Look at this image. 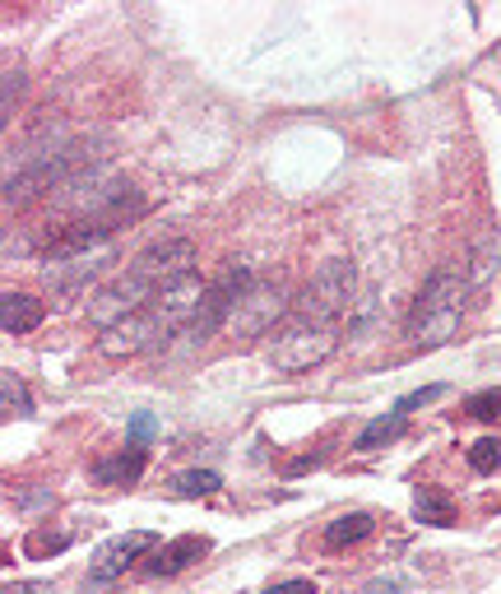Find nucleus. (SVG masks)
I'll return each mask as SVG.
<instances>
[{
	"mask_svg": "<svg viewBox=\"0 0 501 594\" xmlns=\"http://www.w3.org/2000/svg\"><path fill=\"white\" fill-rule=\"evenodd\" d=\"M469 274L465 265H441L432 270V279L422 283V293L414 302V316H409V340L418 348H437L460 330L465 321V298H469Z\"/></svg>",
	"mask_w": 501,
	"mask_h": 594,
	"instance_id": "nucleus-1",
	"label": "nucleus"
},
{
	"mask_svg": "<svg viewBox=\"0 0 501 594\" xmlns=\"http://www.w3.org/2000/svg\"><path fill=\"white\" fill-rule=\"evenodd\" d=\"M353 293H357L353 260H325V265L312 274V283L298 293L293 316L298 321H312V325H334L353 306Z\"/></svg>",
	"mask_w": 501,
	"mask_h": 594,
	"instance_id": "nucleus-2",
	"label": "nucleus"
},
{
	"mask_svg": "<svg viewBox=\"0 0 501 594\" xmlns=\"http://www.w3.org/2000/svg\"><path fill=\"white\" fill-rule=\"evenodd\" d=\"M334 348H340L334 325H312V321L289 316L270 340V363L279 372H312V367H321L330 358Z\"/></svg>",
	"mask_w": 501,
	"mask_h": 594,
	"instance_id": "nucleus-3",
	"label": "nucleus"
},
{
	"mask_svg": "<svg viewBox=\"0 0 501 594\" xmlns=\"http://www.w3.org/2000/svg\"><path fill=\"white\" fill-rule=\"evenodd\" d=\"M293 316V302H289V289L279 279H255L251 289L242 293V302L232 306V330L237 340H260V335H274V325H283Z\"/></svg>",
	"mask_w": 501,
	"mask_h": 594,
	"instance_id": "nucleus-4",
	"label": "nucleus"
},
{
	"mask_svg": "<svg viewBox=\"0 0 501 594\" xmlns=\"http://www.w3.org/2000/svg\"><path fill=\"white\" fill-rule=\"evenodd\" d=\"M205 293H209V283H205L196 270L181 274V279H173V283H163V289L154 293V302L145 306L149 321H154V330H158V344L177 340L181 330H186L190 321H196Z\"/></svg>",
	"mask_w": 501,
	"mask_h": 594,
	"instance_id": "nucleus-5",
	"label": "nucleus"
},
{
	"mask_svg": "<svg viewBox=\"0 0 501 594\" xmlns=\"http://www.w3.org/2000/svg\"><path fill=\"white\" fill-rule=\"evenodd\" d=\"M154 293H158L154 283L126 265V274H116L112 283H103V289L93 293V302H88V321L98 325V330H112L116 321H126V316H135V312H145V306L154 302Z\"/></svg>",
	"mask_w": 501,
	"mask_h": 594,
	"instance_id": "nucleus-6",
	"label": "nucleus"
},
{
	"mask_svg": "<svg viewBox=\"0 0 501 594\" xmlns=\"http://www.w3.org/2000/svg\"><path fill=\"white\" fill-rule=\"evenodd\" d=\"M190 265H196V242H190V237H163V242L145 247V251L131 260V270L145 274L154 289H163V283L190 274Z\"/></svg>",
	"mask_w": 501,
	"mask_h": 594,
	"instance_id": "nucleus-7",
	"label": "nucleus"
},
{
	"mask_svg": "<svg viewBox=\"0 0 501 594\" xmlns=\"http://www.w3.org/2000/svg\"><path fill=\"white\" fill-rule=\"evenodd\" d=\"M107 265H116V247H98V251H84V256H61V260H46V289L52 293H80L88 279H98Z\"/></svg>",
	"mask_w": 501,
	"mask_h": 594,
	"instance_id": "nucleus-8",
	"label": "nucleus"
},
{
	"mask_svg": "<svg viewBox=\"0 0 501 594\" xmlns=\"http://www.w3.org/2000/svg\"><path fill=\"white\" fill-rule=\"evenodd\" d=\"M149 549H158V534H154V530H131V534H122V539L103 543L98 557H93L88 585H107V581H116V576L126 572V566H135Z\"/></svg>",
	"mask_w": 501,
	"mask_h": 594,
	"instance_id": "nucleus-9",
	"label": "nucleus"
},
{
	"mask_svg": "<svg viewBox=\"0 0 501 594\" xmlns=\"http://www.w3.org/2000/svg\"><path fill=\"white\" fill-rule=\"evenodd\" d=\"M154 344H158V330H154L149 312H135L126 321H116L112 330H103L98 353H103V358H135V353H145Z\"/></svg>",
	"mask_w": 501,
	"mask_h": 594,
	"instance_id": "nucleus-10",
	"label": "nucleus"
},
{
	"mask_svg": "<svg viewBox=\"0 0 501 594\" xmlns=\"http://www.w3.org/2000/svg\"><path fill=\"white\" fill-rule=\"evenodd\" d=\"M200 557H209V539L205 534H181V539H173L167 549H158L145 562V572L149 576H177V572H186L190 562H200Z\"/></svg>",
	"mask_w": 501,
	"mask_h": 594,
	"instance_id": "nucleus-11",
	"label": "nucleus"
},
{
	"mask_svg": "<svg viewBox=\"0 0 501 594\" xmlns=\"http://www.w3.org/2000/svg\"><path fill=\"white\" fill-rule=\"evenodd\" d=\"M145 465H149V456H145V446H126V450H116V456H107V460H98V469H93V479H98L103 488H131L139 473H145Z\"/></svg>",
	"mask_w": 501,
	"mask_h": 594,
	"instance_id": "nucleus-12",
	"label": "nucleus"
},
{
	"mask_svg": "<svg viewBox=\"0 0 501 594\" xmlns=\"http://www.w3.org/2000/svg\"><path fill=\"white\" fill-rule=\"evenodd\" d=\"M46 316V302H38L33 293H6L0 298V330L6 335H29V330H38Z\"/></svg>",
	"mask_w": 501,
	"mask_h": 594,
	"instance_id": "nucleus-13",
	"label": "nucleus"
},
{
	"mask_svg": "<svg viewBox=\"0 0 501 594\" xmlns=\"http://www.w3.org/2000/svg\"><path fill=\"white\" fill-rule=\"evenodd\" d=\"M376 530V520L367 515V511H348V515H340V520H330L325 525V549H353V543H363L367 534Z\"/></svg>",
	"mask_w": 501,
	"mask_h": 594,
	"instance_id": "nucleus-14",
	"label": "nucleus"
},
{
	"mask_svg": "<svg viewBox=\"0 0 501 594\" xmlns=\"http://www.w3.org/2000/svg\"><path fill=\"white\" fill-rule=\"evenodd\" d=\"M414 515L422 520V525H450V520H456V502H450L441 488H418Z\"/></svg>",
	"mask_w": 501,
	"mask_h": 594,
	"instance_id": "nucleus-15",
	"label": "nucleus"
},
{
	"mask_svg": "<svg viewBox=\"0 0 501 594\" xmlns=\"http://www.w3.org/2000/svg\"><path fill=\"white\" fill-rule=\"evenodd\" d=\"M395 437H404V414L399 409H390V414H380V418H372L363 433H357V450H380L386 441H395Z\"/></svg>",
	"mask_w": 501,
	"mask_h": 594,
	"instance_id": "nucleus-16",
	"label": "nucleus"
},
{
	"mask_svg": "<svg viewBox=\"0 0 501 594\" xmlns=\"http://www.w3.org/2000/svg\"><path fill=\"white\" fill-rule=\"evenodd\" d=\"M0 414H6V418H29L33 414L29 386H23L14 372H0Z\"/></svg>",
	"mask_w": 501,
	"mask_h": 594,
	"instance_id": "nucleus-17",
	"label": "nucleus"
},
{
	"mask_svg": "<svg viewBox=\"0 0 501 594\" xmlns=\"http://www.w3.org/2000/svg\"><path fill=\"white\" fill-rule=\"evenodd\" d=\"M219 488H223V479L213 469H186V473H177V479H173L177 497H213Z\"/></svg>",
	"mask_w": 501,
	"mask_h": 594,
	"instance_id": "nucleus-18",
	"label": "nucleus"
},
{
	"mask_svg": "<svg viewBox=\"0 0 501 594\" xmlns=\"http://www.w3.org/2000/svg\"><path fill=\"white\" fill-rule=\"evenodd\" d=\"M465 414H469V418H479V423L501 418V390H497V386H488V390H473V395L465 399Z\"/></svg>",
	"mask_w": 501,
	"mask_h": 594,
	"instance_id": "nucleus-19",
	"label": "nucleus"
},
{
	"mask_svg": "<svg viewBox=\"0 0 501 594\" xmlns=\"http://www.w3.org/2000/svg\"><path fill=\"white\" fill-rule=\"evenodd\" d=\"M497 465H501V441L497 437H479L469 446V469L473 473H492Z\"/></svg>",
	"mask_w": 501,
	"mask_h": 594,
	"instance_id": "nucleus-20",
	"label": "nucleus"
},
{
	"mask_svg": "<svg viewBox=\"0 0 501 594\" xmlns=\"http://www.w3.org/2000/svg\"><path fill=\"white\" fill-rule=\"evenodd\" d=\"M70 543V534H46V530H33L29 534V543H23V553L29 557H52V553H61Z\"/></svg>",
	"mask_w": 501,
	"mask_h": 594,
	"instance_id": "nucleus-21",
	"label": "nucleus"
},
{
	"mask_svg": "<svg viewBox=\"0 0 501 594\" xmlns=\"http://www.w3.org/2000/svg\"><path fill=\"white\" fill-rule=\"evenodd\" d=\"M492 251H497V237L488 232L479 247H473V270H469V283H483L492 274Z\"/></svg>",
	"mask_w": 501,
	"mask_h": 594,
	"instance_id": "nucleus-22",
	"label": "nucleus"
},
{
	"mask_svg": "<svg viewBox=\"0 0 501 594\" xmlns=\"http://www.w3.org/2000/svg\"><path fill=\"white\" fill-rule=\"evenodd\" d=\"M441 395H446V386H422V390H414V395H404V399L395 404V409H399L404 418H409L414 409H427V404H437Z\"/></svg>",
	"mask_w": 501,
	"mask_h": 594,
	"instance_id": "nucleus-23",
	"label": "nucleus"
},
{
	"mask_svg": "<svg viewBox=\"0 0 501 594\" xmlns=\"http://www.w3.org/2000/svg\"><path fill=\"white\" fill-rule=\"evenodd\" d=\"M19 93H23V75H19V70H6V93H0V122H10V116H14Z\"/></svg>",
	"mask_w": 501,
	"mask_h": 594,
	"instance_id": "nucleus-24",
	"label": "nucleus"
},
{
	"mask_svg": "<svg viewBox=\"0 0 501 594\" xmlns=\"http://www.w3.org/2000/svg\"><path fill=\"white\" fill-rule=\"evenodd\" d=\"M154 433H158V418H154V414H135V418H131V441H135V446H149Z\"/></svg>",
	"mask_w": 501,
	"mask_h": 594,
	"instance_id": "nucleus-25",
	"label": "nucleus"
},
{
	"mask_svg": "<svg viewBox=\"0 0 501 594\" xmlns=\"http://www.w3.org/2000/svg\"><path fill=\"white\" fill-rule=\"evenodd\" d=\"M265 594H316V581H279V585H270Z\"/></svg>",
	"mask_w": 501,
	"mask_h": 594,
	"instance_id": "nucleus-26",
	"label": "nucleus"
},
{
	"mask_svg": "<svg viewBox=\"0 0 501 594\" xmlns=\"http://www.w3.org/2000/svg\"><path fill=\"white\" fill-rule=\"evenodd\" d=\"M6 594H52V585L46 581H14V585H6Z\"/></svg>",
	"mask_w": 501,
	"mask_h": 594,
	"instance_id": "nucleus-27",
	"label": "nucleus"
},
{
	"mask_svg": "<svg viewBox=\"0 0 501 594\" xmlns=\"http://www.w3.org/2000/svg\"><path fill=\"white\" fill-rule=\"evenodd\" d=\"M316 465H321V450H312V456H298L289 465V473H306V469H316Z\"/></svg>",
	"mask_w": 501,
	"mask_h": 594,
	"instance_id": "nucleus-28",
	"label": "nucleus"
}]
</instances>
